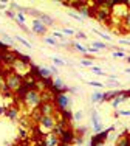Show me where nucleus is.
Returning a JSON list of instances; mask_svg holds the SVG:
<instances>
[{"label":"nucleus","mask_w":130,"mask_h":146,"mask_svg":"<svg viewBox=\"0 0 130 146\" xmlns=\"http://www.w3.org/2000/svg\"><path fill=\"white\" fill-rule=\"evenodd\" d=\"M125 61H127V62H129V64H130V56H129V58H125Z\"/></svg>","instance_id":"obj_53"},{"label":"nucleus","mask_w":130,"mask_h":146,"mask_svg":"<svg viewBox=\"0 0 130 146\" xmlns=\"http://www.w3.org/2000/svg\"><path fill=\"white\" fill-rule=\"evenodd\" d=\"M34 146H42V143H39V145H34Z\"/></svg>","instance_id":"obj_54"},{"label":"nucleus","mask_w":130,"mask_h":146,"mask_svg":"<svg viewBox=\"0 0 130 146\" xmlns=\"http://www.w3.org/2000/svg\"><path fill=\"white\" fill-rule=\"evenodd\" d=\"M3 75H5L8 92L9 93H17L20 90V87L23 86V78H20L19 75H16L11 68H5V70H3Z\"/></svg>","instance_id":"obj_2"},{"label":"nucleus","mask_w":130,"mask_h":146,"mask_svg":"<svg viewBox=\"0 0 130 146\" xmlns=\"http://www.w3.org/2000/svg\"><path fill=\"white\" fill-rule=\"evenodd\" d=\"M0 34H2V39L6 42V45H8V47H9V45H14V42H16L14 37H11L8 33H5V31H0Z\"/></svg>","instance_id":"obj_25"},{"label":"nucleus","mask_w":130,"mask_h":146,"mask_svg":"<svg viewBox=\"0 0 130 146\" xmlns=\"http://www.w3.org/2000/svg\"><path fill=\"white\" fill-rule=\"evenodd\" d=\"M2 70H3V64L0 62V72H2Z\"/></svg>","instance_id":"obj_52"},{"label":"nucleus","mask_w":130,"mask_h":146,"mask_svg":"<svg viewBox=\"0 0 130 146\" xmlns=\"http://www.w3.org/2000/svg\"><path fill=\"white\" fill-rule=\"evenodd\" d=\"M90 146H104V143L102 141H99V140H96V138H91V141H90Z\"/></svg>","instance_id":"obj_40"},{"label":"nucleus","mask_w":130,"mask_h":146,"mask_svg":"<svg viewBox=\"0 0 130 146\" xmlns=\"http://www.w3.org/2000/svg\"><path fill=\"white\" fill-rule=\"evenodd\" d=\"M5 112H6V106L0 104V117H2V115H5Z\"/></svg>","instance_id":"obj_44"},{"label":"nucleus","mask_w":130,"mask_h":146,"mask_svg":"<svg viewBox=\"0 0 130 146\" xmlns=\"http://www.w3.org/2000/svg\"><path fill=\"white\" fill-rule=\"evenodd\" d=\"M16 23L20 27V28H22V27H25V25H26V16L17 13V14H16Z\"/></svg>","instance_id":"obj_24"},{"label":"nucleus","mask_w":130,"mask_h":146,"mask_svg":"<svg viewBox=\"0 0 130 146\" xmlns=\"http://www.w3.org/2000/svg\"><path fill=\"white\" fill-rule=\"evenodd\" d=\"M112 58L125 59V58H127V51H125V50H115V51H112Z\"/></svg>","instance_id":"obj_26"},{"label":"nucleus","mask_w":130,"mask_h":146,"mask_svg":"<svg viewBox=\"0 0 130 146\" xmlns=\"http://www.w3.org/2000/svg\"><path fill=\"white\" fill-rule=\"evenodd\" d=\"M54 106H56L57 110H60V113L68 112V109L71 106L70 93H57V95H54Z\"/></svg>","instance_id":"obj_6"},{"label":"nucleus","mask_w":130,"mask_h":146,"mask_svg":"<svg viewBox=\"0 0 130 146\" xmlns=\"http://www.w3.org/2000/svg\"><path fill=\"white\" fill-rule=\"evenodd\" d=\"M119 117H130V109H118Z\"/></svg>","instance_id":"obj_39"},{"label":"nucleus","mask_w":130,"mask_h":146,"mask_svg":"<svg viewBox=\"0 0 130 146\" xmlns=\"http://www.w3.org/2000/svg\"><path fill=\"white\" fill-rule=\"evenodd\" d=\"M129 14V8L125 6L124 2H115L113 6H112V22L113 25H119L121 27V22L127 17Z\"/></svg>","instance_id":"obj_4"},{"label":"nucleus","mask_w":130,"mask_h":146,"mask_svg":"<svg viewBox=\"0 0 130 146\" xmlns=\"http://www.w3.org/2000/svg\"><path fill=\"white\" fill-rule=\"evenodd\" d=\"M81 65L82 67H93V61H91V59H82L81 61Z\"/></svg>","instance_id":"obj_36"},{"label":"nucleus","mask_w":130,"mask_h":146,"mask_svg":"<svg viewBox=\"0 0 130 146\" xmlns=\"http://www.w3.org/2000/svg\"><path fill=\"white\" fill-rule=\"evenodd\" d=\"M22 103H23V106L26 107V110H28L30 113L34 112V110H37L39 106L42 104V92L37 90L36 87L30 89L28 92L22 96Z\"/></svg>","instance_id":"obj_1"},{"label":"nucleus","mask_w":130,"mask_h":146,"mask_svg":"<svg viewBox=\"0 0 130 146\" xmlns=\"http://www.w3.org/2000/svg\"><path fill=\"white\" fill-rule=\"evenodd\" d=\"M60 33H62L64 36H74V34H76V31H74L73 28H62Z\"/></svg>","instance_id":"obj_32"},{"label":"nucleus","mask_w":130,"mask_h":146,"mask_svg":"<svg viewBox=\"0 0 130 146\" xmlns=\"http://www.w3.org/2000/svg\"><path fill=\"white\" fill-rule=\"evenodd\" d=\"M119 93H121L119 90H113V89L108 90V92H104V101H108V103H110L112 100L116 98V96L119 95Z\"/></svg>","instance_id":"obj_19"},{"label":"nucleus","mask_w":130,"mask_h":146,"mask_svg":"<svg viewBox=\"0 0 130 146\" xmlns=\"http://www.w3.org/2000/svg\"><path fill=\"white\" fill-rule=\"evenodd\" d=\"M39 113L42 117H50V115H57V109L54 106L53 101H43L42 104L39 106Z\"/></svg>","instance_id":"obj_8"},{"label":"nucleus","mask_w":130,"mask_h":146,"mask_svg":"<svg viewBox=\"0 0 130 146\" xmlns=\"http://www.w3.org/2000/svg\"><path fill=\"white\" fill-rule=\"evenodd\" d=\"M6 5H8L6 2H0V9H6Z\"/></svg>","instance_id":"obj_48"},{"label":"nucleus","mask_w":130,"mask_h":146,"mask_svg":"<svg viewBox=\"0 0 130 146\" xmlns=\"http://www.w3.org/2000/svg\"><path fill=\"white\" fill-rule=\"evenodd\" d=\"M113 118H119V113H118V110H115V113H113Z\"/></svg>","instance_id":"obj_49"},{"label":"nucleus","mask_w":130,"mask_h":146,"mask_svg":"<svg viewBox=\"0 0 130 146\" xmlns=\"http://www.w3.org/2000/svg\"><path fill=\"white\" fill-rule=\"evenodd\" d=\"M42 146H60V140L57 135H54L53 132L43 135L42 137Z\"/></svg>","instance_id":"obj_11"},{"label":"nucleus","mask_w":130,"mask_h":146,"mask_svg":"<svg viewBox=\"0 0 130 146\" xmlns=\"http://www.w3.org/2000/svg\"><path fill=\"white\" fill-rule=\"evenodd\" d=\"M84 118V110H77V112L73 113V120L74 121H81Z\"/></svg>","instance_id":"obj_33"},{"label":"nucleus","mask_w":130,"mask_h":146,"mask_svg":"<svg viewBox=\"0 0 130 146\" xmlns=\"http://www.w3.org/2000/svg\"><path fill=\"white\" fill-rule=\"evenodd\" d=\"M34 68L37 70V75L42 79H45V81H51V79H53V73H51V70L48 67H39V65H37V67H34Z\"/></svg>","instance_id":"obj_14"},{"label":"nucleus","mask_w":130,"mask_h":146,"mask_svg":"<svg viewBox=\"0 0 130 146\" xmlns=\"http://www.w3.org/2000/svg\"><path fill=\"white\" fill-rule=\"evenodd\" d=\"M19 107L16 106H9L6 107V112H5V117L8 118V120H19Z\"/></svg>","instance_id":"obj_15"},{"label":"nucleus","mask_w":130,"mask_h":146,"mask_svg":"<svg viewBox=\"0 0 130 146\" xmlns=\"http://www.w3.org/2000/svg\"><path fill=\"white\" fill-rule=\"evenodd\" d=\"M90 47L96 48V50L99 51V50H107V48H108V45L105 44V42H102V40H93V42H91V45H90Z\"/></svg>","instance_id":"obj_21"},{"label":"nucleus","mask_w":130,"mask_h":146,"mask_svg":"<svg viewBox=\"0 0 130 146\" xmlns=\"http://www.w3.org/2000/svg\"><path fill=\"white\" fill-rule=\"evenodd\" d=\"M14 40H17L19 44H22L23 47H26V48H33V45L28 42L26 39H23V37H20V36H14Z\"/></svg>","instance_id":"obj_27"},{"label":"nucleus","mask_w":130,"mask_h":146,"mask_svg":"<svg viewBox=\"0 0 130 146\" xmlns=\"http://www.w3.org/2000/svg\"><path fill=\"white\" fill-rule=\"evenodd\" d=\"M124 3H125V6L129 8V11H130V0H127V2H124Z\"/></svg>","instance_id":"obj_50"},{"label":"nucleus","mask_w":130,"mask_h":146,"mask_svg":"<svg viewBox=\"0 0 130 146\" xmlns=\"http://www.w3.org/2000/svg\"><path fill=\"white\" fill-rule=\"evenodd\" d=\"M16 14H17V13L11 11V9H8V11H6V16H8L9 19H16Z\"/></svg>","instance_id":"obj_41"},{"label":"nucleus","mask_w":130,"mask_h":146,"mask_svg":"<svg viewBox=\"0 0 130 146\" xmlns=\"http://www.w3.org/2000/svg\"><path fill=\"white\" fill-rule=\"evenodd\" d=\"M87 50H88V53H99L96 48H93V47H87Z\"/></svg>","instance_id":"obj_46"},{"label":"nucleus","mask_w":130,"mask_h":146,"mask_svg":"<svg viewBox=\"0 0 130 146\" xmlns=\"http://www.w3.org/2000/svg\"><path fill=\"white\" fill-rule=\"evenodd\" d=\"M119 44H121V45H130V40H125V39H121V40H119Z\"/></svg>","instance_id":"obj_47"},{"label":"nucleus","mask_w":130,"mask_h":146,"mask_svg":"<svg viewBox=\"0 0 130 146\" xmlns=\"http://www.w3.org/2000/svg\"><path fill=\"white\" fill-rule=\"evenodd\" d=\"M121 30L125 31V33H130V11H129L127 17L121 22Z\"/></svg>","instance_id":"obj_23"},{"label":"nucleus","mask_w":130,"mask_h":146,"mask_svg":"<svg viewBox=\"0 0 130 146\" xmlns=\"http://www.w3.org/2000/svg\"><path fill=\"white\" fill-rule=\"evenodd\" d=\"M129 107H130V100H129Z\"/></svg>","instance_id":"obj_56"},{"label":"nucleus","mask_w":130,"mask_h":146,"mask_svg":"<svg viewBox=\"0 0 130 146\" xmlns=\"http://www.w3.org/2000/svg\"><path fill=\"white\" fill-rule=\"evenodd\" d=\"M59 140H60V145H70L71 141H74V132L70 127H67L64 131V134L59 137Z\"/></svg>","instance_id":"obj_13"},{"label":"nucleus","mask_w":130,"mask_h":146,"mask_svg":"<svg viewBox=\"0 0 130 146\" xmlns=\"http://www.w3.org/2000/svg\"><path fill=\"white\" fill-rule=\"evenodd\" d=\"M57 124V117L56 115H50V117H40V120L37 121V131L43 135L53 132V129Z\"/></svg>","instance_id":"obj_5"},{"label":"nucleus","mask_w":130,"mask_h":146,"mask_svg":"<svg viewBox=\"0 0 130 146\" xmlns=\"http://www.w3.org/2000/svg\"><path fill=\"white\" fill-rule=\"evenodd\" d=\"M88 86H91V87H96V89H102L104 87V82H98V81H90L87 82Z\"/></svg>","instance_id":"obj_38"},{"label":"nucleus","mask_w":130,"mask_h":146,"mask_svg":"<svg viewBox=\"0 0 130 146\" xmlns=\"http://www.w3.org/2000/svg\"><path fill=\"white\" fill-rule=\"evenodd\" d=\"M93 33L96 34V36L102 37L104 40H112V36H110V34H105V33H102V31H99V30H93Z\"/></svg>","instance_id":"obj_30"},{"label":"nucleus","mask_w":130,"mask_h":146,"mask_svg":"<svg viewBox=\"0 0 130 146\" xmlns=\"http://www.w3.org/2000/svg\"><path fill=\"white\" fill-rule=\"evenodd\" d=\"M107 86H108L110 89H112V87H116V86H118V81H108Z\"/></svg>","instance_id":"obj_43"},{"label":"nucleus","mask_w":130,"mask_h":146,"mask_svg":"<svg viewBox=\"0 0 130 146\" xmlns=\"http://www.w3.org/2000/svg\"><path fill=\"white\" fill-rule=\"evenodd\" d=\"M124 73H127V75H130V67H127V68H124Z\"/></svg>","instance_id":"obj_51"},{"label":"nucleus","mask_w":130,"mask_h":146,"mask_svg":"<svg viewBox=\"0 0 130 146\" xmlns=\"http://www.w3.org/2000/svg\"><path fill=\"white\" fill-rule=\"evenodd\" d=\"M90 117H91V127H93L95 134H99V132L104 131V127H102V121H101V115L98 113L96 109H91Z\"/></svg>","instance_id":"obj_10"},{"label":"nucleus","mask_w":130,"mask_h":146,"mask_svg":"<svg viewBox=\"0 0 130 146\" xmlns=\"http://www.w3.org/2000/svg\"><path fill=\"white\" fill-rule=\"evenodd\" d=\"M33 67H34V65L31 64V62L23 61V59L17 58L16 61H14V64H12L9 68H11V70L14 72L16 75H19L20 78L26 79L28 76H31V73H33Z\"/></svg>","instance_id":"obj_3"},{"label":"nucleus","mask_w":130,"mask_h":146,"mask_svg":"<svg viewBox=\"0 0 130 146\" xmlns=\"http://www.w3.org/2000/svg\"><path fill=\"white\" fill-rule=\"evenodd\" d=\"M0 93H2L3 96H8V95H9L8 89H6V81H5V75H3V70L0 72Z\"/></svg>","instance_id":"obj_18"},{"label":"nucleus","mask_w":130,"mask_h":146,"mask_svg":"<svg viewBox=\"0 0 130 146\" xmlns=\"http://www.w3.org/2000/svg\"><path fill=\"white\" fill-rule=\"evenodd\" d=\"M43 40H45V44L51 45V47H57V40L54 39L53 36H45V37H43Z\"/></svg>","instance_id":"obj_28"},{"label":"nucleus","mask_w":130,"mask_h":146,"mask_svg":"<svg viewBox=\"0 0 130 146\" xmlns=\"http://www.w3.org/2000/svg\"><path fill=\"white\" fill-rule=\"evenodd\" d=\"M48 68L51 70V73H53V75H56V73H57V67H56V65H51V67H48Z\"/></svg>","instance_id":"obj_45"},{"label":"nucleus","mask_w":130,"mask_h":146,"mask_svg":"<svg viewBox=\"0 0 130 146\" xmlns=\"http://www.w3.org/2000/svg\"><path fill=\"white\" fill-rule=\"evenodd\" d=\"M51 59H53V62H54L56 67H64V65H65V61H64V59H60V58H51Z\"/></svg>","instance_id":"obj_35"},{"label":"nucleus","mask_w":130,"mask_h":146,"mask_svg":"<svg viewBox=\"0 0 130 146\" xmlns=\"http://www.w3.org/2000/svg\"><path fill=\"white\" fill-rule=\"evenodd\" d=\"M74 37H76V39H79V40H87V34L85 33H82V31H76V34H74Z\"/></svg>","instance_id":"obj_37"},{"label":"nucleus","mask_w":130,"mask_h":146,"mask_svg":"<svg viewBox=\"0 0 130 146\" xmlns=\"http://www.w3.org/2000/svg\"><path fill=\"white\" fill-rule=\"evenodd\" d=\"M71 45H73V48H74L76 51H79V53H84V54H88V50H87V47H84V45H82L81 42H77V40H74V42L71 44Z\"/></svg>","instance_id":"obj_22"},{"label":"nucleus","mask_w":130,"mask_h":146,"mask_svg":"<svg viewBox=\"0 0 130 146\" xmlns=\"http://www.w3.org/2000/svg\"><path fill=\"white\" fill-rule=\"evenodd\" d=\"M53 37H54V39L62 40V42H65V40H67V39H65V36H64L62 33H60V31H53Z\"/></svg>","instance_id":"obj_34"},{"label":"nucleus","mask_w":130,"mask_h":146,"mask_svg":"<svg viewBox=\"0 0 130 146\" xmlns=\"http://www.w3.org/2000/svg\"><path fill=\"white\" fill-rule=\"evenodd\" d=\"M68 16L73 17V19L77 20V22H84V19H82V17L79 16V13H77V11H68Z\"/></svg>","instance_id":"obj_31"},{"label":"nucleus","mask_w":130,"mask_h":146,"mask_svg":"<svg viewBox=\"0 0 130 146\" xmlns=\"http://www.w3.org/2000/svg\"><path fill=\"white\" fill-rule=\"evenodd\" d=\"M51 90H53V93H70V87H68L67 84L64 82L62 78H59V76H56V78L51 79Z\"/></svg>","instance_id":"obj_7"},{"label":"nucleus","mask_w":130,"mask_h":146,"mask_svg":"<svg viewBox=\"0 0 130 146\" xmlns=\"http://www.w3.org/2000/svg\"><path fill=\"white\" fill-rule=\"evenodd\" d=\"M31 33L37 34V36H40V37H45L47 33H48V28L43 25V22L40 19H33L31 20Z\"/></svg>","instance_id":"obj_9"},{"label":"nucleus","mask_w":130,"mask_h":146,"mask_svg":"<svg viewBox=\"0 0 130 146\" xmlns=\"http://www.w3.org/2000/svg\"><path fill=\"white\" fill-rule=\"evenodd\" d=\"M129 100H130V96L125 95V92H121L118 96H116V98H113V100L110 101V106H112V109L118 110L119 106H121V104H124L125 101H129Z\"/></svg>","instance_id":"obj_12"},{"label":"nucleus","mask_w":130,"mask_h":146,"mask_svg":"<svg viewBox=\"0 0 130 146\" xmlns=\"http://www.w3.org/2000/svg\"><path fill=\"white\" fill-rule=\"evenodd\" d=\"M39 19L43 22V25H45L47 28H48V27H53V25H54V20H53V17H50L48 14H43V13H42Z\"/></svg>","instance_id":"obj_20"},{"label":"nucleus","mask_w":130,"mask_h":146,"mask_svg":"<svg viewBox=\"0 0 130 146\" xmlns=\"http://www.w3.org/2000/svg\"><path fill=\"white\" fill-rule=\"evenodd\" d=\"M82 141H84V138H82V137H76V135H74V143L82 145Z\"/></svg>","instance_id":"obj_42"},{"label":"nucleus","mask_w":130,"mask_h":146,"mask_svg":"<svg viewBox=\"0 0 130 146\" xmlns=\"http://www.w3.org/2000/svg\"><path fill=\"white\" fill-rule=\"evenodd\" d=\"M60 146H71V145H60Z\"/></svg>","instance_id":"obj_55"},{"label":"nucleus","mask_w":130,"mask_h":146,"mask_svg":"<svg viewBox=\"0 0 130 146\" xmlns=\"http://www.w3.org/2000/svg\"><path fill=\"white\" fill-rule=\"evenodd\" d=\"M91 73H95V75H98V76H107L105 72L102 70L101 67H98V65H93V67H91Z\"/></svg>","instance_id":"obj_29"},{"label":"nucleus","mask_w":130,"mask_h":146,"mask_svg":"<svg viewBox=\"0 0 130 146\" xmlns=\"http://www.w3.org/2000/svg\"><path fill=\"white\" fill-rule=\"evenodd\" d=\"M90 100H91V103H93V104L104 103V92H101V90L93 92V93H91V96H90Z\"/></svg>","instance_id":"obj_16"},{"label":"nucleus","mask_w":130,"mask_h":146,"mask_svg":"<svg viewBox=\"0 0 130 146\" xmlns=\"http://www.w3.org/2000/svg\"><path fill=\"white\" fill-rule=\"evenodd\" d=\"M115 146H130V135H129V134L119 135V138L116 140Z\"/></svg>","instance_id":"obj_17"}]
</instances>
